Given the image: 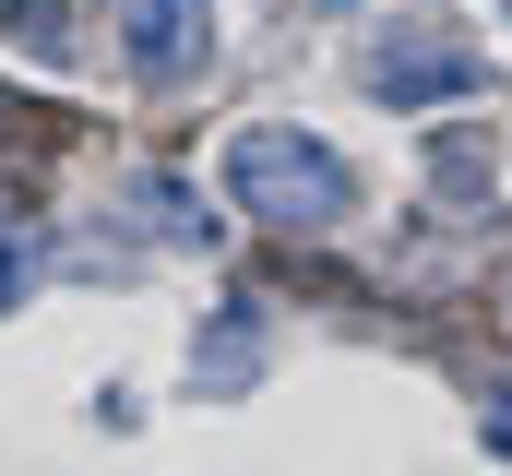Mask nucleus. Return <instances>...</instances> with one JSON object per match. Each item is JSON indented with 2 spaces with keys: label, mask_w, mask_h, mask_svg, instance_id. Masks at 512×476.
Returning a JSON list of instances; mask_svg holds the SVG:
<instances>
[{
  "label": "nucleus",
  "mask_w": 512,
  "mask_h": 476,
  "mask_svg": "<svg viewBox=\"0 0 512 476\" xmlns=\"http://www.w3.org/2000/svg\"><path fill=\"white\" fill-rule=\"evenodd\" d=\"M131 203H143V227H155V238H179V250H215V215L191 203V179L143 167V179H131Z\"/></svg>",
  "instance_id": "20e7f679"
},
{
  "label": "nucleus",
  "mask_w": 512,
  "mask_h": 476,
  "mask_svg": "<svg viewBox=\"0 0 512 476\" xmlns=\"http://www.w3.org/2000/svg\"><path fill=\"white\" fill-rule=\"evenodd\" d=\"M358 72H370V96H382V108H453V96H477V84H489V60H477L465 36H429V24L382 36Z\"/></svg>",
  "instance_id": "f03ea898"
},
{
  "label": "nucleus",
  "mask_w": 512,
  "mask_h": 476,
  "mask_svg": "<svg viewBox=\"0 0 512 476\" xmlns=\"http://www.w3.org/2000/svg\"><path fill=\"white\" fill-rule=\"evenodd\" d=\"M191 369H203V393H251V369H262V322H251V310H227V322L191 346Z\"/></svg>",
  "instance_id": "39448f33"
},
{
  "label": "nucleus",
  "mask_w": 512,
  "mask_h": 476,
  "mask_svg": "<svg viewBox=\"0 0 512 476\" xmlns=\"http://www.w3.org/2000/svg\"><path fill=\"white\" fill-rule=\"evenodd\" d=\"M120 48H131V72H143L155 96L203 84V60H215V0H120Z\"/></svg>",
  "instance_id": "7ed1b4c3"
},
{
  "label": "nucleus",
  "mask_w": 512,
  "mask_h": 476,
  "mask_svg": "<svg viewBox=\"0 0 512 476\" xmlns=\"http://www.w3.org/2000/svg\"><path fill=\"white\" fill-rule=\"evenodd\" d=\"M227 203L262 215V227H346V203H358V179H346V155L322 143V131H298V119H251L239 143H227Z\"/></svg>",
  "instance_id": "f257e3e1"
},
{
  "label": "nucleus",
  "mask_w": 512,
  "mask_h": 476,
  "mask_svg": "<svg viewBox=\"0 0 512 476\" xmlns=\"http://www.w3.org/2000/svg\"><path fill=\"white\" fill-rule=\"evenodd\" d=\"M24 286H36V250H24V238L0 227V310H12V298H24Z\"/></svg>",
  "instance_id": "0eeeda50"
},
{
  "label": "nucleus",
  "mask_w": 512,
  "mask_h": 476,
  "mask_svg": "<svg viewBox=\"0 0 512 476\" xmlns=\"http://www.w3.org/2000/svg\"><path fill=\"white\" fill-rule=\"evenodd\" d=\"M0 36L24 60H72V0H0Z\"/></svg>",
  "instance_id": "423d86ee"
},
{
  "label": "nucleus",
  "mask_w": 512,
  "mask_h": 476,
  "mask_svg": "<svg viewBox=\"0 0 512 476\" xmlns=\"http://www.w3.org/2000/svg\"><path fill=\"white\" fill-rule=\"evenodd\" d=\"M489 453H512V381H489Z\"/></svg>",
  "instance_id": "6e6552de"
}]
</instances>
